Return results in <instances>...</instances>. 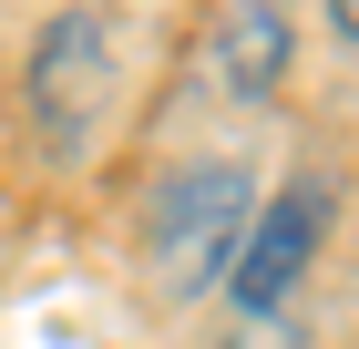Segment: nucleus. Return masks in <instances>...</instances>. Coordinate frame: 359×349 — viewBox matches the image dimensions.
I'll return each instance as SVG.
<instances>
[{
    "instance_id": "1",
    "label": "nucleus",
    "mask_w": 359,
    "mask_h": 349,
    "mask_svg": "<svg viewBox=\"0 0 359 349\" xmlns=\"http://www.w3.org/2000/svg\"><path fill=\"white\" fill-rule=\"evenodd\" d=\"M247 216H257V185L236 164H185L165 185V206H154V268L175 277V298H195L226 257H236Z\"/></svg>"
},
{
    "instance_id": "2",
    "label": "nucleus",
    "mask_w": 359,
    "mask_h": 349,
    "mask_svg": "<svg viewBox=\"0 0 359 349\" xmlns=\"http://www.w3.org/2000/svg\"><path fill=\"white\" fill-rule=\"evenodd\" d=\"M318 226H329V185H287L247 216V237L226 257V288H236V319H277V298L298 288V268L318 257Z\"/></svg>"
},
{
    "instance_id": "3",
    "label": "nucleus",
    "mask_w": 359,
    "mask_h": 349,
    "mask_svg": "<svg viewBox=\"0 0 359 349\" xmlns=\"http://www.w3.org/2000/svg\"><path fill=\"white\" fill-rule=\"evenodd\" d=\"M93 93H103V21H93V11H62V21L41 31V52H31V103H41L52 134H83Z\"/></svg>"
},
{
    "instance_id": "4",
    "label": "nucleus",
    "mask_w": 359,
    "mask_h": 349,
    "mask_svg": "<svg viewBox=\"0 0 359 349\" xmlns=\"http://www.w3.org/2000/svg\"><path fill=\"white\" fill-rule=\"evenodd\" d=\"M277 62H287V11L277 0H226V31H216V82L226 93H277Z\"/></svg>"
},
{
    "instance_id": "5",
    "label": "nucleus",
    "mask_w": 359,
    "mask_h": 349,
    "mask_svg": "<svg viewBox=\"0 0 359 349\" xmlns=\"http://www.w3.org/2000/svg\"><path fill=\"white\" fill-rule=\"evenodd\" d=\"M329 31H339V41L359 52V0H329Z\"/></svg>"
}]
</instances>
